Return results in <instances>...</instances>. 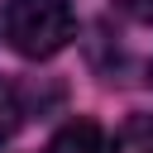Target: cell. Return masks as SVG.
<instances>
[{
    "label": "cell",
    "mask_w": 153,
    "mask_h": 153,
    "mask_svg": "<svg viewBox=\"0 0 153 153\" xmlns=\"http://www.w3.org/2000/svg\"><path fill=\"white\" fill-rule=\"evenodd\" d=\"M0 24L19 57H53L76 33V14L67 0H10Z\"/></svg>",
    "instance_id": "cell-1"
},
{
    "label": "cell",
    "mask_w": 153,
    "mask_h": 153,
    "mask_svg": "<svg viewBox=\"0 0 153 153\" xmlns=\"http://www.w3.org/2000/svg\"><path fill=\"white\" fill-rule=\"evenodd\" d=\"M48 153H105V134H100L96 120H72L53 134Z\"/></svg>",
    "instance_id": "cell-2"
},
{
    "label": "cell",
    "mask_w": 153,
    "mask_h": 153,
    "mask_svg": "<svg viewBox=\"0 0 153 153\" xmlns=\"http://www.w3.org/2000/svg\"><path fill=\"white\" fill-rule=\"evenodd\" d=\"M115 153H153V120H129L115 134Z\"/></svg>",
    "instance_id": "cell-3"
},
{
    "label": "cell",
    "mask_w": 153,
    "mask_h": 153,
    "mask_svg": "<svg viewBox=\"0 0 153 153\" xmlns=\"http://www.w3.org/2000/svg\"><path fill=\"white\" fill-rule=\"evenodd\" d=\"M19 115H24V110H19L14 86H10V81H0V143H5V139L19 129Z\"/></svg>",
    "instance_id": "cell-4"
},
{
    "label": "cell",
    "mask_w": 153,
    "mask_h": 153,
    "mask_svg": "<svg viewBox=\"0 0 153 153\" xmlns=\"http://www.w3.org/2000/svg\"><path fill=\"white\" fill-rule=\"evenodd\" d=\"M129 19H139V24H153V0H115Z\"/></svg>",
    "instance_id": "cell-5"
},
{
    "label": "cell",
    "mask_w": 153,
    "mask_h": 153,
    "mask_svg": "<svg viewBox=\"0 0 153 153\" xmlns=\"http://www.w3.org/2000/svg\"><path fill=\"white\" fill-rule=\"evenodd\" d=\"M148 76H153V62H148Z\"/></svg>",
    "instance_id": "cell-6"
}]
</instances>
